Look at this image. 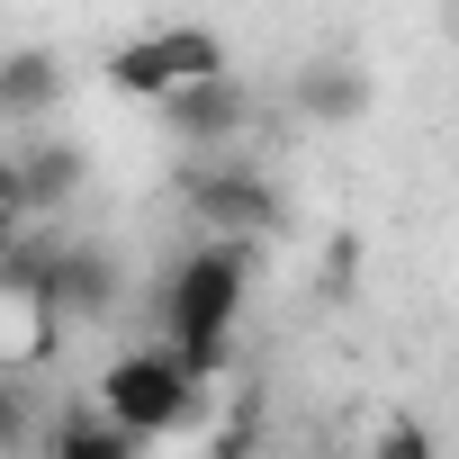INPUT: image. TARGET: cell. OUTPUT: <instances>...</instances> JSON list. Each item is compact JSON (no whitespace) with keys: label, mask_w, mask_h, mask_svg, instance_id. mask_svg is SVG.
<instances>
[{"label":"cell","mask_w":459,"mask_h":459,"mask_svg":"<svg viewBox=\"0 0 459 459\" xmlns=\"http://www.w3.org/2000/svg\"><path fill=\"white\" fill-rule=\"evenodd\" d=\"M180 198L198 216V235H225V244H262V235L289 225V189L262 162H244L235 144L225 153H189L180 162Z\"/></svg>","instance_id":"obj_1"},{"label":"cell","mask_w":459,"mask_h":459,"mask_svg":"<svg viewBox=\"0 0 459 459\" xmlns=\"http://www.w3.org/2000/svg\"><path fill=\"white\" fill-rule=\"evenodd\" d=\"M244 289H253V253L225 244V235H207V244H189V253L162 271V289H153V325H162L171 342H189V333H235Z\"/></svg>","instance_id":"obj_2"},{"label":"cell","mask_w":459,"mask_h":459,"mask_svg":"<svg viewBox=\"0 0 459 459\" xmlns=\"http://www.w3.org/2000/svg\"><path fill=\"white\" fill-rule=\"evenodd\" d=\"M100 405H108L135 441H171V432L207 405V387L180 369L171 342H135V351H117V360L100 369Z\"/></svg>","instance_id":"obj_3"},{"label":"cell","mask_w":459,"mask_h":459,"mask_svg":"<svg viewBox=\"0 0 459 459\" xmlns=\"http://www.w3.org/2000/svg\"><path fill=\"white\" fill-rule=\"evenodd\" d=\"M198 73H225V46H216V28H144V37H126L117 55H108V91H126V100H162V91H180V82H198Z\"/></svg>","instance_id":"obj_4"},{"label":"cell","mask_w":459,"mask_h":459,"mask_svg":"<svg viewBox=\"0 0 459 459\" xmlns=\"http://www.w3.org/2000/svg\"><path fill=\"white\" fill-rule=\"evenodd\" d=\"M153 117H162V135H171L180 153H225V144L253 126V91H244L235 73H198V82L162 91Z\"/></svg>","instance_id":"obj_5"},{"label":"cell","mask_w":459,"mask_h":459,"mask_svg":"<svg viewBox=\"0 0 459 459\" xmlns=\"http://www.w3.org/2000/svg\"><path fill=\"white\" fill-rule=\"evenodd\" d=\"M369 100H378V82L360 55H307L289 73V117H307V126H360Z\"/></svg>","instance_id":"obj_6"},{"label":"cell","mask_w":459,"mask_h":459,"mask_svg":"<svg viewBox=\"0 0 459 459\" xmlns=\"http://www.w3.org/2000/svg\"><path fill=\"white\" fill-rule=\"evenodd\" d=\"M82 189H91V153H82V144L46 135V144L19 153V207H28V216H55V207H73Z\"/></svg>","instance_id":"obj_7"},{"label":"cell","mask_w":459,"mask_h":459,"mask_svg":"<svg viewBox=\"0 0 459 459\" xmlns=\"http://www.w3.org/2000/svg\"><path fill=\"white\" fill-rule=\"evenodd\" d=\"M64 100V55L55 46H10L0 55V126H37Z\"/></svg>","instance_id":"obj_8"},{"label":"cell","mask_w":459,"mask_h":459,"mask_svg":"<svg viewBox=\"0 0 459 459\" xmlns=\"http://www.w3.org/2000/svg\"><path fill=\"white\" fill-rule=\"evenodd\" d=\"M46 450H55V459H135L144 441H135L108 405H82V414H55V423H46Z\"/></svg>","instance_id":"obj_9"},{"label":"cell","mask_w":459,"mask_h":459,"mask_svg":"<svg viewBox=\"0 0 459 459\" xmlns=\"http://www.w3.org/2000/svg\"><path fill=\"white\" fill-rule=\"evenodd\" d=\"M316 289H325V298H351V289H360V235H333V244H325Z\"/></svg>","instance_id":"obj_10"},{"label":"cell","mask_w":459,"mask_h":459,"mask_svg":"<svg viewBox=\"0 0 459 459\" xmlns=\"http://www.w3.org/2000/svg\"><path fill=\"white\" fill-rule=\"evenodd\" d=\"M19 441H37V405H28V387L0 378V450H19Z\"/></svg>","instance_id":"obj_11"},{"label":"cell","mask_w":459,"mask_h":459,"mask_svg":"<svg viewBox=\"0 0 459 459\" xmlns=\"http://www.w3.org/2000/svg\"><path fill=\"white\" fill-rule=\"evenodd\" d=\"M369 450H387V459H423V450H432V423H414V414H405V423H378Z\"/></svg>","instance_id":"obj_12"},{"label":"cell","mask_w":459,"mask_h":459,"mask_svg":"<svg viewBox=\"0 0 459 459\" xmlns=\"http://www.w3.org/2000/svg\"><path fill=\"white\" fill-rule=\"evenodd\" d=\"M0 216L28 225V207H19V153H0Z\"/></svg>","instance_id":"obj_13"},{"label":"cell","mask_w":459,"mask_h":459,"mask_svg":"<svg viewBox=\"0 0 459 459\" xmlns=\"http://www.w3.org/2000/svg\"><path fill=\"white\" fill-rule=\"evenodd\" d=\"M10 244H19V216H0V262H10Z\"/></svg>","instance_id":"obj_14"},{"label":"cell","mask_w":459,"mask_h":459,"mask_svg":"<svg viewBox=\"0 0 459 459\" xmlns=\"http://www.w3.org/2000/svg\"><path fill=\"white\" fill-rule=\"evenodd\" d=\"M0 316H10V280H0Z\"/></svg>","instance_id":"obj_15"}]
</instances>
